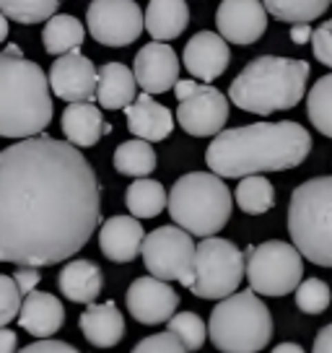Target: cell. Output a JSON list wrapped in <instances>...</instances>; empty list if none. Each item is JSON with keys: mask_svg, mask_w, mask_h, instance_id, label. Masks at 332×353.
I'll list each match as a JSON object with an SVG mask.
<instances>
[{"mask_svg": "<svg viewBox=\"0 0 332 353\" xmlns=\"http://www.w3.org/2000/svg\"><path fill=\"white\" fill-rule=\"evenodd\" d=\"M99 221V179L73 143L42 132L0 151V263H63L86 247Z\"/></svg>", "mask_w": 332, "mask_h": 353, "instance_id": "obj_1", "label": "cell"}, {"mask_svg": "<svg viewBox=\"0 0 332 353\" xmlns=\"http://www.w3.org/2000/svg\"><path fill=\"white\" fill-rule=\"evenodd\" d=\"M311 135L299 122H255L221 130L205 151L213 174L242 179L262 172H286L307 161Z\"/></svg>", "mask_w": 332, "mask_h": 353, "instance_id": "obj_2", "label": "cell"}, {"mask_svg": "<svg viewBox=\"0 0 332 353\" xmlns=\"http://www.w3.org/2000/svg\"><path fill=\"white\" fill-rule=\"evenodd\" d=\"M52 122L45 70L23 55L0 52V138H34Z\"/></svg>", "mask_w": 332, "mask_h": 353, "instance_id": "obj_3", "label": "cell"}, {"mask_svg": "<svg viewBox=\"0 0 332 353\" xmlns=\"http://www.w3.org/2000/svg\"><path fill=\"white\" fill-rule=\"evenodd\" d=\"M309 63L293 57L262 55L247 63L244 70L231 81L229 99L244 112L252 114H273V112L293 110L307 91Z\"/></svg>", "mask_w": 332, "mask_h": 353, "instance_id": "obj_4", "label": "cell"}, {"mask_svg": "<svg viewBox=\"0 0 332 353\" xmlns=\"http://www.w3.org/2000/svg\"><path fill=\"white\" fill-rule=\"evenodd\" d=\"M166 205L179 229L205 239L218 234L229 223L234 198L218 174L189 172L174 182Z\"/></svg>", "mask_w": 332, "mask_h": 353, "instance_id": "obj_5", "label": "cell"}, {"mask_svg": "<svg viewBox=\"0 0 332 353\" xmlns=\"http://www.w3.org/2000/svg\"><path fill=\"white\" fill-rule=\"evenodd\" d=\"M288 234L301 257L332 268V176H314L293 190Z\"/></svg>", "mask_w": 332, "mask_h": 353, "instance_id": "obj_6", "label": "cell"}, {"mask_svg": "<svg viewBox=\"0 0 332 353\" xmlns=\"http://www.w3.org/2000/svg\"><path fill=\"white\" fill-rule=\"evenodd\" d=\"M208 335L223 353H260L273 338V314L255 291H239L213 307Z\"/></svg>", "mask_w": 332, "mask_h": 353, "instance_id": "obj_7", "label": "cell"}, {"mask_svg": "<svg viewBox=\"0 0 332 353\" xmlns=\"http://www.w3.org/2000/svg\"><path fill=\"white\" fill-rule=\"evenodd\" d=\"M244 276L249 278V288L262 296H286L296 291L304 276L301 252L288 242L270 239L257 247H249Z\"/></svg>", "mask_w": 332, "mask_h": 353, "instance_id": "obj_8", "label": "cell"}, {"mask_svg": "<svg viewBox=\"0 0 332 353\" xmlns=\"http://www.w3.org/2000/svg\"><path fill=\"white\" fill-rule=\"evenodd\" d=\"M244 252L229 239L205 236L195 247V281L189 291L198 299H226L236 294L244 278Z\"/></svg>", "mask_w": 332, "mask_h": 353, "instance_id": "obj_9", "label": "cell"}, {"mask_svg": "<svg viewBox=\"0 0 332 353\" xmlns=\"http://www.w3.org/2000/svg\"><path fill=\"white\" fill-rule=\"evenodd\" d=\"M195 247L185 229L179 226H161L145 234L141 254L148 273L158 281H177L182 286H192L195 281Z\"/></svg>", "mask_w": 332, "mask_h": 353, "instance_id": "obj_10", "label": "cell"}, {"mask_svg": "<svg viewBox=\"0 0 332 353\" xmlns=\"http://www.w3.org/2000/svg\"><path fill=\"white\" fill-rule=\"evenodd\" d=\"M89 34L107 47H127L145 29L143 11L133 0H94L86 11Z\"/></svg>", "mask_w": 332, "mask_h": 353, "instance_id": "obj_11", "label": "cell"}, {"mask_svg": "<svg viewBox=\"0 0 332 353\" xmlns=\"http://www.w3.org/2000/svg\"><path fill=\"white\" fill-rule=\"evenodd\" d=\"M177 120L182 125V130L195 135V138L218 135L229 120V99L218 88L195 83V88L179 101Z\"/></svg>", "mask_w": 332, "mask_h": 353, "instance_id": "obj_12", "label": "cell"}, {"mask_svg": "<svg viewBox=\"0 0 332 353\" xmlns=\"http://www.w3.org/2000/svg\"><path fill=\"white\" fill-rule=\"evenodd\" d=\"M50 88L52 94L65 101H94L96 99V83L99 70L81 50L60 55L50 68Z\"/></svg>", "mask_w": 332, "mask_h": 353, "instance_id": "obj_13", "label": "cell"}, {"mask_svg": "<svg viewBox=\"0 0 332 353\" xmlns=\"http://www.w3.org/2000/svg\"><path fill=\"white\" fill-rule=\"evenodd\" d=\"M218 34L226 42L249 47L267 29V11L260 0H221L216 11Z\"/></svg>", "mask_w": 332, "mask_h": 353, "instance_id": "obj_14", "label": "cell"}, {"mask_svg": "<svg viewBox=\"0 0 332 353\" xmlns=\"http://www.w3.org/2000/svg\"><path fill=\"white\" fill-rule=\"evenodd\" d=\"M179 307L177 291L154 276L135 278L127 288V312L143 325H161L174 317Z\"/></svg>", "mask_w": 332, "mask_h": 353, "instance_id": "obj_15", "label": "cell"}, {"mask_svg": "<svg viewBox=\"0 0 332 353\" xmlns=\"http://www.w3.org/2000/svg\"><path fill=\"white\" fill-rule=\"evenodd\" d=\"M135 83L145 94H164L179 81V57L166 42H151L135 55Z\"/></svg>", "mask_w": 332, "mask_h": 353, "instance_id": "obj_16", "label": "cell"}, {"mask_svg": "<svg viewBox=\"0 0 332 353\" xmlns=\"http://www.w3.org/2000/svg\"><path fill=\"white\" fill-rule=\"evenodd\" d=\"M182 63L195 78L211 83V81L226 73V68L231 63V50H229V42L221 34L198 32L185 47Z\"/></svg>", "mask_w": 332, "mask_h": 353, "instance_id": "obj_17", "label": "cell"}, {"mask_svg": "<svg viewBox=\"0 0 332 353\" xmlns=\"http://www.w3.org/2000/svg\"><path fill=\"white\" fill-rule=\"evenodd\" d=\"M145 232L135 216H112L99 232L101 254L112 263H133L141 254Z\"/></svg>", "mask_w": 332, "mask_h": 353, "instance_id": "obj_18", "label": "cell"}, {"mask_svg": "<svg viewBox=\"0 0 332 353\" xmlns=\"http://www.w3.org/2000/svg\"><path fill=\"white\" fill-rule=\"evenodd\" d=\"M125 117H127V130L135 138L156 143V141H166L172 130H174V117L166 110L164 104L151 99V94H141L135 97L130 107H125Z\"/></svg>", "mask_w": 332, "mask_h": 353, "instance_id": "obj_19", "label": "cell"}, {"mask_svg": "<svg viewBox=\"0 0 332 353\" xmlns=\"http://www.w3.org/2000/svg\"><path fill=\"white\" fill-rule=\"evenodd\" d=\"M19 322L21 327L34 338H52L63 322H65V309L60 304V299L47 294V291H32L26 294L19 312Z\"/></svg>", "mask_w": 332, "mask_h": 353, "instance_id": "obj_20", "label": "cell"}, {"mask_svg": "<svg viewBox=\"0 0 332 353\" xmlns=\"http://www.w3.org/2000/svg\"><path fill=\"white\" fill-rule=\"evenodd\" d=\"M112 130L110 122H104L101 110L94 107L91 101H73L63 112V132H65L68 143L76 148H91L96 145Z\"/></svg>", "mask_w": 332, "mask_h": 353, "instance_id": "obj_21", "label": "cell"}, {"mask_svg": "<svg viewBox=\"0 0 332 353\" xmlns=\"http://www.w3.org/2000/svg\"><path fill=\"white\" fill-rule=\"evenodd\" d=\"M78 327L94 348H112L125 338V317L114 301L89 304L78 320Z\"/></svg>", "mask_w": 332, "mask_h": 353, "instance_id": "obj_22", "label": "cell"}, {"mask_svg": "<svg viewBox=\"0 0 332 353\" xmlns=\"http://www.w3.org/2000/svg\"><path fill=\"white\" fill-rule=\"evenodd\" d=\"M57 283H60V291L68 301L94 304L104 288V273H101L99 265L91 263V260H73V263L63 265Z\"/></svg>", "mask_w": 332, "mask_h": 353, "instance_id": "obj_23", "label": "cell"}, {"mask_svg": "<svg viewBox=\"0 0 332 353\" xmlns=\"http://www.w3.org/2000/svg\"><path fill=\"white\" fill-rule=\"evenodd\" d=\"M143 21L148 34L154 37V42H172L187 29V0H151L145 8Z\"/></svg>", "mask_w": 332, "mask_h": 353, "instance_id": "obj_24", "label": "cell"}, {"mask_svg": "<svg viewBox=\"0 0 332 353\" xmlns=\"http://www.w3.org/2000/svg\"><path fill=\"white\" fill-rule=\"evenodd\" d=\"M135 76L133 70L122 63H107L99 68L96 83V101L104 110H125L135 101Z\"/></svg>", "mask_w": 332, "mask_h": 353, "instance_id": "obj_25", "label": "cell"}, {"mask_svg": "<svg viewBox=\"0 0 332 353\" xmlns=\"http://www.w3.org/2000/svg\"><path fill=\"white\" fill-rule=\"evenodd\" d=\"M83 23L76 16L68 13H55L52 19H47L45 32H42V44L50 55H65L73 52L83 44Z\"/></svg>", "mask_w": 332, "mask_h": 353, "instance_id": "obj_26", "label": "cell"}, {"mask_svg": "<svg viewBox=\"0 0 332 353\" xmlns=\"http://www.w3.org/2000/svg\"><path fill=\"white\" fill-rule=\"evenodd\" d=\"M125 203H127V210L135 219H154L166 208V190L161 182L141 176L127 188Z\"/></svg>", "mask_w": 332, "mask_h": 353, "instance_id": "obj_27", "label": "cell"}, {"mask_svg": "<svg viewBox=\"0 0 332 353\" xmlns=\"http://www.w3.org/2000/svg\"><path fill=\"white\" fill-rule=\"evenodd\" d=\"M114 169L127 176H148L156 169V151L148 141H125L114 151Z\"/></svg>", "mask_w": 332, "mask_h": 353, "instance_id": "obj_28", "label": "cell"}, {"mask_svg": "<svg viewBox=\"0 0 332 353\" xmlns=\"http://www.w3.org/2000/svg\"><path fill=\"white\" fill-rule=\"evenodd\" d=\"M236 203L244 213L249 216H262L276 205V188L270 185V179L262 174H249L242 176L239 188H236Z\"/></svg>", "mask_w": 332, "mask_h": 353, "instance_id": "obj_29", "label": "cell"}, {"mask_svg": "<svg viewBox=\"0 0 332 353\" xmlns=\"http://www.w3.org/2000/svg\"><path fill=\"white\" fill-rule=\"evenodd\" d=\"M265 11L286 23H309L320 19L332 0H262Z\"/></svg>", "mask_w": 332, "mask_h": 353, "instance_id": "obj_30", "label": "cell"}, {"mask_svg": "<svg viewBox=\"0 0 332 353\" xmlns=\"http://www.w3.org/2000/svg\"><path fill=\"white\" fill-rule=\"evenodd\" d=\"M307 114L322 135L332 138V73L322 76L311 86L309 97H307Z\"/></svg>", "mask_w": 332, "mask_h": 353, "instance_id": "obj_31", "label": "cell"}, {"mask_svg": "<svg viewBox=\"0 0 332 353\" xmlns=\"http://www.w3.org/2000/svg\"><path fill=\"white\" fill-rule=\"evenodd\" d=\"M63 0H0V13L16 23H42L52 19Z\"/></svg>", "mask_w": 332, "mask_h": 353, "instance_id": "obj_32", "label": "cell"}, {"mask_svg": "<svg viewBox=\"0 0 332 353\" xmlns=\"http://www.w3.org/2000/svg\"><path fill=\"white\" fill-rule=\"evenodd\" d=\"M169 332L177 335L179 343L187 351H200L205 338H208V327H205V322L200 320L195 312H179V314H174L169 320Z\"/></svg>", "mask_w": 332, "mask_h": 353, "instance_id": "obj_33", "label": "cell"}, {"mask_svg": "<svg viewBox=\"0 0 332 353\" xmlns=\"http://www.w3.org/2000/svg\"><path fill=\"white\" fill-rule=\"evenodd\" d=\"M332 291L322 278H307L296 286V307L304 314H322L330 309Z\"/></svg>", "mask_w": 332, "mask_h": 353, "instance_id": "obj_34", "label": "cell"}, {"mask_svg": "<svg viewBox=\"0 0 332 353\" xmlns=\"http://www.w3.org/2000/svg\"><path fill=\"white\" fill-rule=\"evenodd\" d=\"M21 312V291L16 286L13 276L0 273V327L13 322Z\"/></svg>", "mask_w": 332, "mask_h": 353, "instance_id": "obj_35", "label": "cell"}, {"mask_svg": "<svg viewBox=\"0 0 332 353\" xmlns=\"http://www.w3.org/2000/svg\"><path fill=\"white\" fill-rule=\"evenodd\" d=\"M133 353H189L182 343H179L177 335L172 332H156V335H148L133 348Z\"/></svg>", "mask_w": 332, "mask_h": 353, "instance_id": "obj_36", "label": "cell"}, {"mask_svg": "<svg viewBox=\"0 0 332 353\" xmlns=\"http://www.w3.org/2000/svg\"><path fill=\"white\" fill-rule=\"evenodd\" d=\"M311 52L322 65L332 68V19L311 32Z\"/></svg>", "mask_w": 332, "mask_h": 353, "instance_id": "obj_37", "label": "cell"}, {"mask_svg": "<svg viewBox=\"0 0 332 353\" xmlns=\"http://www.w3.org/2000/svg\"><path fill=\"white\" fill-rule=\"evenodd\" d=\"M19 353H81V351L73 348L70 343L52 341V338H42V341L32 343V345H23Z\"/></svg>", "mask_w": 332, "mask_h": 353, "instance_id": "obj_38", "label": "cell"}, {"mask_svg": "<svg viewBox=\"0 0 332 353\" xmlns=\"http://www.w3.org/2000/svg\"><path fill=\"white\" fill-rule=\"evenodd\" d=\"M13 281H16V286H19V291H21V296H26V294L37 291L39 270H37V268H19V270L13 273Z\"/></svg>", "mask_w": 332, "mask_h": 353, "instance_id": "obj_39", "label": "cell"}, {"mask_svg": "<svg viewBox=\"0 0 332 353\" xmlns=\"http://www.w3.org/2000/svg\"><path fill=\"white\" fill-rule=\"evenodd\" d=\"M311 353H332V322L327 325V327H322V330L317 332Z\"/></svg>", "mask_w": 332, "mask_h": 353, "instance_id": "obj_40", "label": "cell"}, {"mask_svg": "<svg viewBox=\"0 0 332 353\" xmlns=\"http://www.w3.org/2000/svg\"><path fill=\"white\" fill-rule=\"evenodd\" d=\"M311 32H314V29H311L309 23H293V26H291V42L299 44V47L311 42Z\"/></svg>", "mask_w": 332, "mask_h": 353, "instance_id": "obj_41", "label": "cell"}, {"mask_svg": "<svg viewBox=\"0 0 332 353\" xmlns=\"http://www.w3.org/2000/svg\"><path fill=\"white\" fill-rule=\"evenodd\" d=\"M16 348H19L16 332L8 327H0V353H16Z\"/></svg>", "mask_w": 332, "mask_h": 353, "instance_id": "obj_42", "label": "cell"}, {"mask_svg": "<svg viewBox=\"0 0 332 353\" xmlns=\"http://www.w3.org/2000/svg\"><path fill=\"white\" fill-rule=\"evenodd\" d=\"M273 353H304V348L296 345V343H280V345L273 348Z\"/></svg>", "mask_w": 332, "mask_h": 353, "instance_id": "obj_43", "label": "cell"}, {"mask_svg": "<svg viewBox=\"0 0 332 353\" xmlns=\"http://www.w3.org/2000/svg\"><path fill=\"white\" fill-rule=\"evenodd\" d=\"M6 37H8V19L0 13V42H6Z\"/></svg>", "mask_w": 332, "mask_h": 353, "instance_id": "obj_44", "label": "cell"}, {"mask_svg": "<svg viewBox=\"0 0 332 353\" xmlns=\"http://www.w3.org/2000/svg\"><path fill=\"white\" fill-rule=\"evenodd\" d=\"M6 52H8V55H21V47H19V44H8Z\"/></svg>", "mask_w": 332, "mask_h": 353, "instance_id": "obj_45", "label": "cell"}]
</instances>
